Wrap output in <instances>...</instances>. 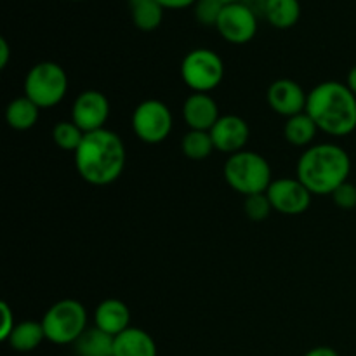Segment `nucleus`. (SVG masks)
<instances>
[{
	"instance_id": "obj_1",
	"label": "nucleus",
	"mask_w": 356,
	"mask_h": 356,
	"mask_svg": "<svg viewBox=\"0 0 356 356\" xmlns=\"http://www.w3.org/2000/svg\"><path fill=\"white\" fill-rule=\"evenodd\" d=\"M79 176L92 186H108L122 176L127 162V149L117 132L110 129L87 132L73 153Z\"/></svg>"
},
{
	"instance_id": "obj_2",
	"label": "nucleus",
	"mask_w": 356,
	"mask_h": 356,
	"mask_svg": "<svg viewBox=\"0 0 356 356\" xmlns=\"http://www.w3.org/2000/svg\"><path fill=\"white\" fill-rule=\"evenodd\" d=\"M351 156L336 143L312 145L301 153L296 167V177L312 191V195L327 197L341 184L350 181Z\"/></svg>"
},
{
	"instance_id": "obj_3",
	"label": "nucleus",
	"mask_w": 356,
	"mask_h": 356,
	"mask_svg": "<svg viewBox=\"0 0 356 356\" xmlns=\"http://www.w3.org/2000/svg\"><path fill=\"white\" fill-rule=\"evenodd\" d=\"M306 113L320 132L344 138L356 131V96L344 82L325 80L308 92Z\"/></svg>"
},
{
	"instance_id": "obj_4",
	"label": "nucleus",
	"mask_w": 356,
	"mask_h": 356,
	"mask_svg": "<svg viewBox=\"0 0 356 356\" xmlns=\"http://www.w3.org/2000/svg\"><path fill=\"white\" fill-rule=\"evenodd\" d=\"M222 176L228 186L243 197L266 193L270 184L273 183L270 162L263 155L250 149H242L229 155L222 167Z\"/></svg>"
},
{
	"instance_id": "obj_5",
	"label": "nucleus",
	"mask_w": 356,
	"mask_h": 356,
	"mask_svg": "<svg viewBox=\"0 0 356 356\" xmlns=\"http://www.w3.org/2000/svg\"><path fill=\"white\" fill-rule=\"evenodd\" d=\"M45 339L58 346L75 344L76 339L87 330L89 316L86 306L76 299H61L49 306L42 316Z\"/></svg>"
},
{
	"instance_id": "obj_6",
	"label": "nucleus",
	"mask_w": 356,
	"mask_h": 356,
	"mask_svg": "<svg viewBox=\"0 0 356 356\" xmlns=\"http://www.w3.org/2000/svg\"><path fill=\"white\" fill-rule=\"evenodd\" d=\"M68 94V75L54 61H40L28 70L23 82V96L40 110L58 106Z\"/></svg>"
},
{
	"instance_id": "obj_7",
	"label": "nucleus",
	"mask_w": 356,
	"mask_h": 356,
	"mask_svg": "<svg viewBox=\"0 0 356 356\" xmlns=\"http://www.w3.org/2000/svg\"><path fill=\"white\" fill-rule=\"evenodd\" d=\"M179 73L191 92L211 94L225 79V61L212 49L198 47L184 56Z\"/></svg>"
},
{
	"instance_id": "obj_8",
	"label": "nucleus",
	"mask_w": 356,
	"mask_h": 356,
	"mask_svg": "<svg viewBox=\"0 0 356 356\" xmlns=\"http://www.w3.org/2000/svg\"><path fill=\"white\" fill-rule=\"evenodd\" d=\"M131 125L139 141L146 145H160L172 132V111L163 101L145 99L132 111Z\"/></svg>"
},
{
	"instance_id": "obj_9",
	"label": "nucleus",
	"mask_w": 356,
	"mask_h": 356,
	"mask_svg": "<svg viewBox=\"0 0 356 356\" xmlns=\"http://www.w3.org/2000/svg\"><path fill=\"white\" fill-rule=\"evenodd\" d=\"M273 211L284 216L305 214L312 205V191L298 177H278L266 190Z\"/></svg>"
},
{
	"instance_id": "obj_10",
	"label": "nucleus",
	"mask_w": 356,
	"mask_h": 356,
	"mask_svg": "<svg viewBox=\"0 0 356 356\" xmlns=\"http://www.w3.org/2000/svg\"><path fill=\"white\" fill-rule=\"evenodd\" d=\"M257 21L259 17L243 2L228 3L219 16L216 30L228 44L243 45L256 37Z\"/></svg>"
},
{
	"instance_id": "obj_11",
	"label": "nucleus",
	"mask_w": 356,
	"mask_h": 356,
	"mask_svg": "<svg viewBox=\"0 0 356 356\" xmlns=\"http://www.w3.org/2000/svg\"><path fill=\"white\" fill-rule=\"evenodd\" d=\"M111 106L108 97L101 90L89 89L80 92L75 97L72 106V120L82 129L83 132H94L106 129V122L110 118Z\"/></svg>"
},
{
	"instance_id": "obj_12",
	"label": "nucleus",
	"mask_w": 356,
	"mask_h": 356,
	"mask_svg": "<svg viewBox=\"0 0 356 356\" xmlns=\"http://www.w3.org/2000/svg\"><path fill=\"white\" fill-rule=\"evenodd\" d=\"M211 138L214 148L229 156L245 149L250 138V127L245 118L238 115H221V118L211 129Z\"/></svg>"
},
{
	"instance_id": "obj_13",
	"label": "nucleus",
	"mask_w": 356,
	"mask_h": 356,
	"mask_svg": "<svg viewBox=\"0 0 356 356\" xmlns=\"http://www.w3.org/2000/svg\"><path fill=\"white\" fill-rule=\"evenodd\" d=\"M268 104L277 115L291 118L294 115L305 113L308 94L292 79H278L268 87Z\"/></svg>"
},
{
	"instance_id": "obj_14",
	"label": "nucleus",
	"mask_w": 356,
	"mask_h": 356,
	"mask_svg": "<svg viewBox=\"0 0 356 356\" xmlns=\"http://www.w3.org/2000/svg\"><path fill=\"white\" fill-rule=\"evenodd\" d=\"M183 118L190 131H207L221 118L219 106L211 94L191 92L183 103Z\"/></svg>"
},
{
	"instance_id": "obj_15",
	"label": "nucleus",
	"mask_w": 356,
	"mask_h": 356,
	"mask_svg": "<svg viewBox=\"0 0 356 356\" xmlns=\"http://www.w3.org/2000/svg\"><path fill=\"white\" fill-rule=\"evenodd\" d=\"M94 327L117 337L131 327V309L120 299H104L94 309Z\"/></svg>"
},
{
	"instance_id": "obj_16",
	"label": "nucleus",
	"mask_w": 356,
	"mask_h": 356,
	"mask_svg": "<svg viewBox=\"0 0 356 356\" xmlns=\"http://www.w3.org/2000/svg\"><path fill=\"white\" fill-rule=\"evenodd\" d=\"M156 343L146 330L129 327L115 337L113 356H156Z\"/></svg>"
},
{
	"instance_id": "obj_17",
	"label": "nucleus",
	"mask_w": 356,
	"mask_h": 356,
	"mask_svg": "<svg viewBox=\"0 0 356 356\" xmlns=\"http://www.w3.org/2000/svg\"><path fill=\"white\" fill-rule=\"evenodd\" d=\"M38 117H40V108L26 96L16 97L6 108V122L14 131H30L38 122Z\"/></svg>"
},
{
	"instance_id": "obj_18",
	"label": "nucleus",
	"mask_w": 356,
	"mask_h": 356,
	"mask_svg": "<svg viewBox=\"0 0 356 356\" xmlns=\"http://www.w3.org/2000/svg\"><path fill=\"white\" fill-rule=\"evenodd\" d=\"M45 339L44 327L42 322H35V320H24V322L16 323L14 330L10 332L9 339L6 341L14 351L19 353H30V351L37 350Z\"/></svg>"
},
{
	"instance_id": "obj_19",
	"label": "nucleus",
	"mask_w": 356,
	"mask_h": 356,
	"mask_svg": "<svg viewBox=\"0 0 356 356\" xmlns=\"http://www.w3.org/2000/svg\"><path fill=\"white\" fill-rule=\"evenodd\" d=\"M115 337L97 327H87L86 332L73 344L75 356H113Z\"/></svg>"
},
{
	"instance_id": "obj_20",
	"label": "nucleus",
	"mask_w": 356,
	"mask_h": 356,
	"mask_svg": "<svg viewBox=\"0 0 356 356\" xmlns=\"http://www.w3.org/2000/svg\"><path fill=\"white\" fill-rule=\"evenodd\" d=\"M316 134H318V127L306 111L285 120L284 138L289 145L298 146V148H309Z\"/></svg>"
},
{
	"instance_id": "obj_21",
	"label": "nucleus",
	"mask_w": 356,
	"mask_h": 356,
	"mask_svg": "<svg viewBox=\"0 0 356 356\" xmlns=\"http://www.w3.org/2000/svg\"><path fill=\"white\" fill-rule=\"evenodd\" d=\"M301 17L299 0H268L264 19L277 30H289L296 26Z\"/></svg>"
},
{
	"instance_id": "obj_22",
	"label": "nucleus",
	"mask_w": 356,
	"mask_h": 356,
	"mask_svg": "<svg viewBox=\"0 0 356 356\" xmlns=\"http://www.w3.org/2000/svg\"><path fill=\"white\" fill-rule=\"evenodd\" d=\"M132 23L141 31H153L162 24L163 7L156 0H129Z\"/></svg>"
},
{
	"instance_id": "obj_23",
	"label": "nucleus",
	"mask_w": 356,
	"mask_h": 356,
	"mask_svg": "<svg viewBox=\"0 0 356 356\" xmlns=\"http://www.w3.org/2000/svg\"><path fill=\"white\" fill-rule=\"evenodd\" d=\"M214 143H212L211 132L207 131H188L181 139V152L186 159L200 162L209 159L214 152Z\"/></svg>"
},
{
	"instance_id": "obj_24",
	"label": "nucleus",
	"mask_w": 356,
	"mask_h": 356,
	"mask_svg": "<svg viewBox=\"0 0 356 356\" xmlns=\"http://www.w3.org/2000/svg\"><path fill=\"white\" fill-rule=\"evenodd\" d=\"M86 132L79 127L73 120H61L52 129V141L58 148L65 152L75 153L82 143Z\"/></svg>"
},
{
	"instance_id": "obj_25",
	"label": "nucleus",
	"mask_w": 356,
	"mask_h": 356,
	"mask_svg": "<svg viewBox=\"0 0 356 356\" xmlns=\"http://www.w3.org/2000/svg\"><path fill=\"white\" fill-rule=\"evenodd\" d=\"M225 6L226 3H222L221 0H197L193 6L195 19H197L202 26L216 28Z\"/></svg>"
},
{
	"instance_id": "obj_26",
	"label": "nucleus",
	"mask_w": 356,
	"mask_h": 356,
	"mask_svg": "<svg viewBox=\"0 0 356 356\" xmlns=\"http://www.w3.org/2000/svg\"><path fill=\"white\" fill-rule=\"evenodd\" d=\"M243 212H245L247 218L254 222H261L264 219L270 218V214L273 212V207L270 204V198L266 193H257L245 197L243 202Z\"/></svg>"
},
{
	"instance_id": "obj_27",
	"label": "nucleus",
	"mask_w": 356,
	"mask_h": 356,
	"mask_svg": "<svg viewBox=\"0 0 356 356\" xmlns=\"http://www.w3.org/2000/svg\"><path fill=\"white\" fill-rule=\"evenodd\" d=\"M330 197H332L334 204L339 209H343V211H353V209H356V184L346 181L339 188H336V191Z\"/></svg>"
},
{
	"instance_id": "obj_28",
	"label": "nucleus",
	"mask_w": 356,
	"mask_h": 356,
	"mask_svg": "<svg viewBox=\"0 0 356 356\" xmlns=\"http://www.w3.org/2000/svg\"><path fill=\"white\" fill-rule=\"evenodd\" d=\"M0 312H2L3 318V325L2 329H0V337H2V341H7L9 339L10 332L14 330V327H16V322H14V312L10 309V306L7 305L6 301L0 302Z\"/></svg>"
},
{
	"instance_id": "obj_29",
	"label": "nucleus",
	"mask_w": 356,
	"mask_h": 356,
	"mask_svg": "<svg viewBox=\"0 0 356 356\" xmlns=\"http://www.w3.org/2000/svg\"><path fill=\"white\" fill-rule=\"evenodd\" d=\"M163 9L167 10H179V9H188V7H193L197 0H156Z\"/></svg>"
},
{
	"instance_id": "obj_30",
	"label": "nucleus",
	"mask_w": 356,
	"mask_h": 356,
	"mask_svg": "<svg viewBox=\"0 0 356 356\" xmlns=\"http://www.w3.org/2000/svg\"><path fill=\"white\" fill-rule=\"evenodd\" d=\"M257 17H264V10H266L268 0H242Z\"/></svg>"
},
{
	"instance_id": "obj_31",
	"label": "nucleus",
	"mask_w": 356,
	"mask_h": 356,
	"mask_svg": "<svg viewBox=\"0 0 356 356\" xmlns=\"http://www.w3.org/2000/svg\"><path fill=\"white\" fill-rule=\"evenodd\" d=\"M9 59H10V47H9V42L7 38H0V68L6 70V66L9 65Z\"/></svg>"
},
{
	"instance_id": "obj_32",
	"label": "nucleus",
	"mask_w": 356,
	"mask_h": 356,
	"mask_svg": "<svg viewBox=\"0 0 356 356\" xmlns=\"http://www.w3.org/2000/svg\"><path fill=\"white\" fill-rule=\"evenodd\" d=\"M305 356H339V353L330 346H316L309 350L308 353H305Z\"/></svg>"
},
{
	"instance_id": "obj_33",
	"label": "nucleus",
	"mask_w": 356,
	"mask_h": 356,
	"mask_svg": "<svg viewBox=\"0 0 356 356\" xmlns=\"http://www.w3.org/2000/svg\"><path fill=\"white\" fill-rule=\"evenodd\" d=\"M348 86V89L351 90V92L355 94L356 96V65L353 66V68L350 70V72H348V75H346V82H344Z\"/></svg>"
},
{
	"instance_id": "obj_34",
	"label": "nucleus",
	"mask_w": 356,
	"mask_h": 356,
	"mask_svg": "<svg viewBox=\"0 0 356 356\" xmlns=\"http://www.w3.org/2000/svg\"><path fill=\"white\" fill-rule=\"evenodd\" d=\"M221 2L228 6V3H238V2H242V0H221Z\"/></svg>"
},
{
	"instance_id": "obj_35",
	"label": "nucleus",
	"mask_w": 356,
	"mask_h": 356,
	"mask_svg": "<svg viewBox=\"0 0 356 356\" xmlns=\"http://www.w3.org/2000/svg\"><path fill=\"white\" fill-rule=\"evenodd\" d=\"M72 2H83V0H72Z\"/></svg>"
}]
</instances>
